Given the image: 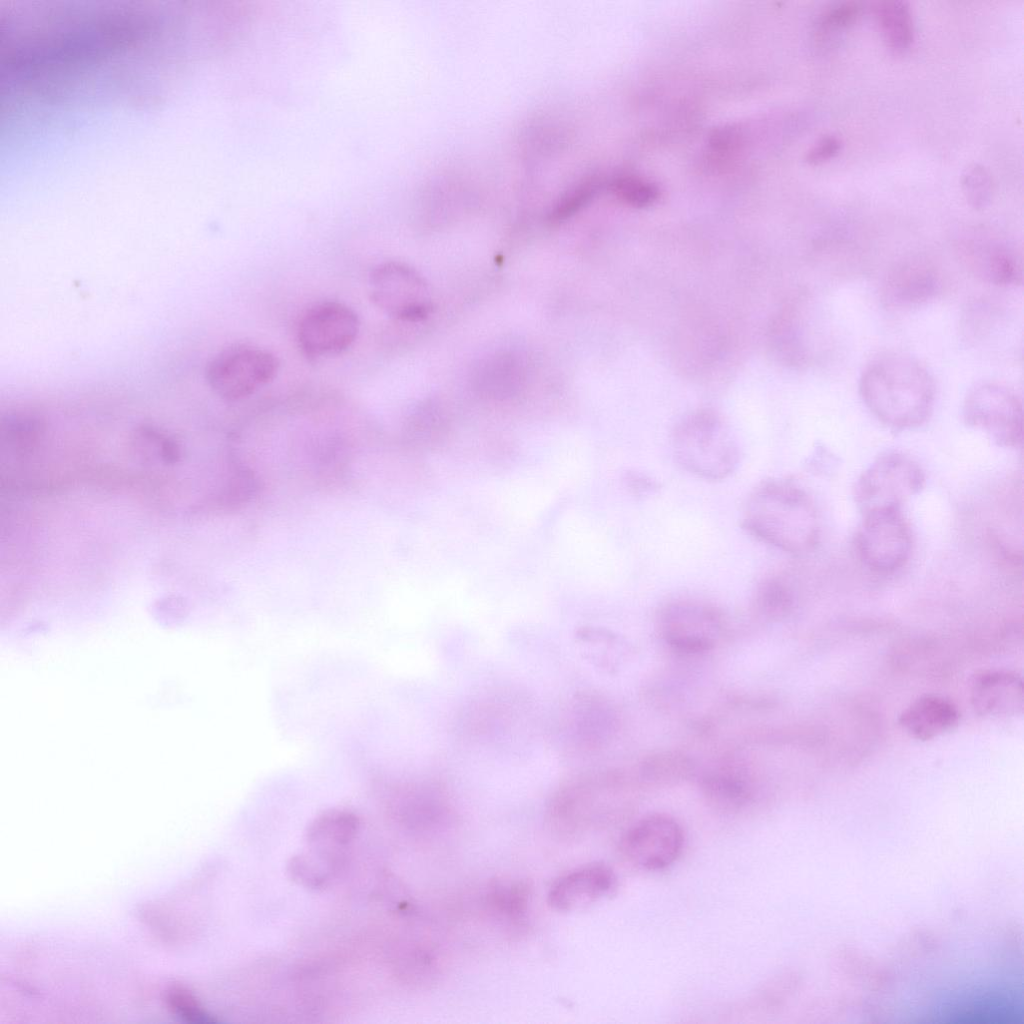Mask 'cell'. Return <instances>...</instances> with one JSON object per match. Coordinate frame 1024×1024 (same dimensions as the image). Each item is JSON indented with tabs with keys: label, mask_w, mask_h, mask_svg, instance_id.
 Segmentation results:
<instances>
[{
	"label": "cell",
	"mask_w": 1024,
	"mask_h": 1024,
	"mask_svg": "<svg viewBox=\"0 0 1024 1024\" xmlns=\"http://www.w3.org/2000/svg\"><path fill=\"white\" fill-rule=\"evenodd\" d=\"M864 4L861 1L845 0L832 3L825 8L817 20V33L821 40L830 39L853 26L862 16Z\"/></svg>",
	"instance_id": "7402d4cb"
},
{
	"label": "cell",
	"mask_w": 1024,
	"mask_h": 1024,
	"mask_svg": "<svg viewBox=\"0 0 1024 1024\" xmlns=\"http://www.w3.org/2000/svg\"><path fill=\"white\" fill-rule=\"evenodd\" d=\"M703 791L708 803L722 812H734L741 809L750 796V792L742 780L726 775H716L706 779Z\"/></svg>",
	"instance_id": "44dd1931"
},
{
	"label": "cell",
	"mask_w": 1024,
	"mask_h": 1024,
	"mask_svg": "<svg viewBox=\"0 0 1024 1024\" xmlns=\"http://www.w3.org/2000/svg\"><path fill=\"white\" fill-rule=\"evenodd\" d=\"M970 701L975 712L988 717L1021 715L1024 710V685L1016 672L987 669L971 679Z\"/></svg>",
	"instance_id": "4fadbf2b"
},
{
	"label": "cell",
	"mask_w": 1024,
	"mask_h": 1024,
	"mask_svg": "<svg viewBox=\"0 0 1024 1024\" xmlns=\"http://www.w3.org/2000/svg\"><path fill=\"white\" fill-rule=\"evenodd\" d=\"M683 830L672 817L649 815L635 823L622 837L620 850L632 865L649 871L662 870L679 857Z\"/></svg>",
	"instance_id": "30bf717a"
},
{
	"label": "cell",
	"mask_w": 1024,
	"mask_h": 1024,
	"mask_svg": "<svg viewBox=\"0 0 1024 1024\" xmlns=\"http://www.w3.org/2000/svg\"><path fill=\"white\" fill-rule=\"evenodd\" d=\"M601 706L588 695L575 696L565 707L560 721V738L570 752L594 748L601 739Z\"/></svg>",
	"instance_id": "e0dca14e"
},
{
	"label": "cell",
	"mask_w": 1024,
	"mask_h": 1024,
	"mask_svg": "<svg viewBox=\"0 0 1024 1024\" xmlns=\"http://www.w3.org/2000/svg\"><path fill=\"white\" fill-rule=\"evenodd\" d=\"M968 266L983 280L995 285H1021L1022 255L1016 248L998 241H980L963 248Z\"/></svg>",
	"instance_id": "2e32d148"
},
{
	"label": "cell",
	"mask_w": 1024,
	"mask_h": 1024,
	"mask_svg": "<svg viewBox=\"0 0 1024 1024\" xmlns=\"http://www.w3.org/2000/svg\"><path fill=\"white\" fill-rule=\"evenodd\" d=\"M616 875L607 865L591 863L560 876L551 885L547 901L559 912L586 908L609 896L616 888Z\"/></svg>",
	"instance_id": "7c38bea8"
},
{
	"label": "cell",
	"mask_w": 1024,
	"mask_h": 1024,
	"mask_svg": "<svg viewBox=\"0 0 1024 1024\" xmlns=\"http://www.w3.org/2000/svg\"><path fill=\"white\" fill-rule=\"evenodd\" d=\"M961 713L949 698L926 694L912 701L899 715L900 727L910 737L932 740L958 726Z\"/></svg>",
	"instance_id": "9a60e30c"
},
{
	"label": "cell",
	"mask_w": 1024,
	"mask_h": 1024,
	"mask_svg": "<svg viewBox=\"0 0 1024 1024\" xmlns=\"http://www.w3.org/2000/svg\"><path fill=\"white\" fill-rule=\"evenodd\" d=\"M939 288L934 267L924 260L904 261L893 268L882 287V299L888 307L905 309L932 299Z\"/></svg>",
	"instance_id": "5bb4252c"
},
{
	"label": "cell",
	"mask_w": 1024,
	"mask_h": 1024,
	"mask_svg": "<svg viewBox=\"0 0 1024 1024\" xmlns=\"http://www.w3.org/2000/svg\"><path fill=\"white\" fill-rule=\"evenodd\" d=\"M962 414L967 426L982 430L1000 447L1016 448L1023 442L1022 402L1003 384L976 385L965 397Z\"/></svg>",
	"instance_id": "52a82bcc"
},
{
	"label": "cell",
	"mask_w": 1024,
	"mask_h": 1024,
	"mask_svg": "<svg viewBox=\"0 0 1024 1024\" xmlns=\"http://www.w3.org/2000/svg\"><path fill=\"white\" fill-rule=\"evenodd\" d=\"M860 561L871 571L891 574L902 569L913 550L911 526L901 508H885L863 514L854 536Z\"/></svg>",
	"instance_id": "5b68a950"
},
{
	"label": "cell",
	"mask_w": 1024,
	"mask_h": 1024,
	"mask_svg": "<svg viewBox=\"0 0 1024 1024\" xmlns=\"http://www.w3.org/2000/svg\"><path fill=\"white\" fill-rule=\"evenodd\" d=\"M369 297L388 316L406 322L422 320L430 310L426 285L410 266L387 261L369 275Z\"/></svg>",
	"instance_id": "9c48e42d"
},
{
	"label": "cell",
	"mask_w": 1024,
	"mask_h": 1024,
	"mask_svg": "<svg viewBox=\"0 0 1024 1024\" xmlns=\"http://www.w3.org/2000/svg\"><path fill=\"white\" fill-rule=\"evenodd\" d=\"M660 623L667 642L686 652L709 650L715 637L723 630L725 619L715 606L691 599L667 604L661 611Z\"/></svg>",
	"instance_id": "8fae6325"
},
{
	"label": "cell",
	"mask_w": 1024,
	"mask_h": 1024,
	"mask_svg": "<svg viewBox=\"0 0 1024 1024\" xmlns=\"http://www.w3.org/2000/svg\"><path fill=\"white\" fill-rule=\"evenodd\" d=\"M962 188L969 204L981 209L992 196V179L988 171L981 165L973 164L966 168L962 175Z\"/></svg>",
	"instance_id": "603a6c76"
},
{
	"label": "cell",
	"mask_w": 1024,
	"mask_h": 1024,
	"mask_svg": "<svg viewBox=\"0 0 1024 1024\" xmlns=\"http://www.w3.org/2000/svg\"><path fill=\"white\" fill-rule=\"evenodd\" d=\"M875 18L887 46L896 53L909 49L914 40V22L908 2L879 0L871 3Z\"/></svg>",
	"instance_id": "ac0fdd59"
},
{
	"label": "cell",
	"mask_w": 1024,
	"mask_h": 1024,
	"mask_svg": "<svg viewBox=\"0 0 1024 1024\" xmlns=\"http://www.w3.org/2000/svg\"><path fill=\"white\" fill-rule=\"evenodd\" d=\"M672 450L684 470L708 481L727 478L740 461L739 445L709 415L696 416L680 425L672 439Z\"/></svg>",
	"instance_id": "3957f363"
},
{
	"label": "cell",
	"mask_w": 1024,
	"mask_h": 1024,
	"mask_svg": "<svg viewBox=\"0 0 1024 1024\" xmlns=\"http://www.w3.org/2000/svg\"><path fill=\"white\" fill-rule=\"evenodd\" d=\"M788 579L779 574L765 576L753 597L756 612L767 619H782L793 609L795 598Z\"/></svg>",
	"instance_id": "ffe728a7"
},
{
	"label": "cell",
	"mask_w": 1024,
	"mask_h": 1024,
	"mask_svg": "<svg viewBox=\"0 0 1024 1024\" xmlns=\"http://www.w3.org/2000/svg\"><path fill=\"white\" fill-rule=\"evenodd\" d=\"M486 904L498 918L510 923L523 921L531 901V888L522 880H497L490 884Z\"/></svg>",
	"instance_id": "d6986e66"
},
{
	"label": "cell",
	"mask_w": 1024,
	"mask_h": 1024,
	"mask_svg": "<svg viewBox=\"0 0 1024 1024\" xmlns=\"http://www.w3.org/2000/svg\"><path fill=\"white\" fill-rule=\"evenodd\" d=\"M614 191L627 204L645 207L652 204L659 196L658 188L641 178L625 177L614 183Z\"/></svg>",
	"instance_id": "cb8c5ba5"
},
{
	"label": "cell",
	"mask_w": 1024,
	"mask_h": 1024,
	"mask_svg": "<svg viewBox=\"0 0 1024 1024\" xmlns=\"http://www.w3.org/2000/svg\"><path fill=\"white\" fill-rule=\"evenodd\" d=\"M623 480L629 492L638 497L652 495L660 488L656 479L643 472L627 471Z\"/></svg>",
	"instance_id": "d4e9b609"
},
{
	"label": "cell",
	"mask_w": 1024,
	"mask_h": 1024,
	"mask_svg": "<svg viewBox=\"0 0 1024 1024\" xmlns=\"http://www.w3.org/2000/svg\"><path fill=\"white\" fill-rule=\"evenodd\" d=\"M859 394L867 409L894 431L922 426L931 417L935 380L918 359L900 352L874 357L859 379Z\"/></svg>",
	"instance_id": "6da1fadb"
},
{
	"label": "cell",
	"mask_w": 1024,
	"mask_h": 1024,
	"mask_svg": "<svg viewBox=\"0 0 1024 1024\" xmlns=\"http://www.w3.org/2000/svg\"><path fill=\"white\" fill-rule=\"evenodd\" d=\"M278 369L279 361L270 351L248 344H234L209 360L205 379L218 397L237 401L271 382Z\"/></svg>",
	"instance_id": "8992f818"
},
{
	"label": "cell",
	"mask_w": 1024,
	"mask_h": 1024,
	"mask_svg": "<svg viewBox=\"0 0 1024 1024\" xmlns=\"http://www.w3.org/2000/svg\"><path fill=\"white\" fill-rule=\"evenodd\" d=\"M923 469L912 457L897 451L878 456L859 476L854 499L864 514L901 505L925 486Z\"/></svg>",
	"instance_id": "277c9868"
},
{
	"label": "cell",
	"mask_w": 1024,
	"mask_h": 1024,
	"mask_svg": "<svg viewBox=\"0 0 1024 1024\" xmlns=\"http://www.w3.org/2000/svg\"><path fill=\"white\" fill-rule=\"evenodd\" d=\"M842 146L841 139L833 134L820 138L807 154V161L811 164H819L835 157Z\"/></svg>",
	"instance_id": "484cf974"
},
{
	"label": "cell",
	"mask_w": 1024,
	"mask_h": 1024,
	"mask_svg": "<svg viewBox=\"0 0 1024 1024\" xmlns=\"http://www.w3.org/2000/svg\"><path fill=\"white\" fill-rule=\"evenodd\" d=\"M360 322L356 312L338 301H322L309 307L297 327L301 352L310 360L342 354L355 342Z\"/></svg>",
	"instance_id": "ba28073f"
},
{
	"label": "cell",
	"mask_w": 1024,
	"mask_h": 1024,
	"mask_svg": "<svg viewBox=\"0 0 1024 1024\" xmlns=\"http://www.w3.org/2000/svg\"><path fill=\"white\" fill-rule=\"evenodd\" d=\"M741 526L755 539L793 555L813 551L821 534L812 498L796 483L782 479L765 480L752 490Z\"/></svg>",
	"instance_id": "7a4b0ae2"
},
{
	"label": "cell",
	"mask_w": 1024,
	"mask_h": 1024,
	"mask_svg": "<svg viewBox=\"0 0 1024 1024\" xmlns=\"http://www.w3.org/2000/svg\"><path fill=\"white\" fill-rule=\"evenodd\" d=\"M170 1001L183 1017L190 1018L191 1020H200L203 1017L202 1012L191 996L182 990H174Z\"/></svg>",
	"instance_id": "4316f807"
}]
</instances>
